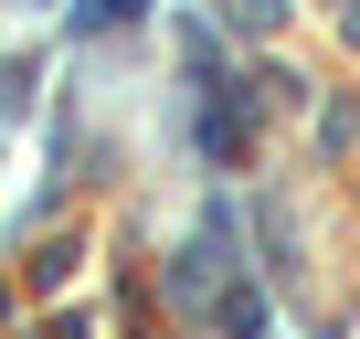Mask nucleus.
I'll return each instance as SVG.
<instances>
[{
  "label": "nucleus",
  "mask_w": 360,
  "mask_h": 339,
  "mask_svg": "<svg viewBox=\"0 0 360 339\" xmlns=\"http://www.w3.org/2000/svg\"><path fill=\"white\" fill-rule=\"evenodd\" d=\"M138 11H148V0H75V22H85V32H117V22H138Z\"/></svg>",
  "instance_id": "obj_1"
}]
</instances>
